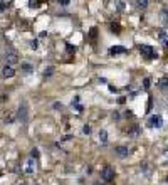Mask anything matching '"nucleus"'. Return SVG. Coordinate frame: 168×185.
<instances>
[{
    "mask_svg": "<svg viewBox=\"0 0 168 185\" xmlns=\"http://www.w3.org/2000/svg\"><path fill=\"white\" fill-rule=\"evenodd\" d=\"M30 47L32 49H37V41H30Z\"/></svg>",
    "mask_w": 168,
    "mask_h": 185,
    "instance_id": "obj_24",
    "label": "nucleus"
},
{
    "mask_svg": "<svg viewBox=\"0 0 168 185\" xmlns=\"http://www.w3.org/2000/svg\"><path fill=\"white\" fill-rule=\"evenodd\" d=\"M17 116H19V120H20L22 123L27 121V106H25V104H22V106L19 108V113H17Z\"/></svg>",
    "mask_w": 168,
    "mask_h": 185,
    "instance_id": "obj_7",
    "label": "nucleus"
},
{
    "mask_svg": "<svg viewBox=\"0 0 168 185\" xmlns=\"http://www.w3.org/2000/svg\"><path fill=\"white\" fill-rule=\"evenodd\" d=\"M146 5H148V0H136L138 9H146Z\"/></svg>",
    "mask_w": 168,
    "mask_h": 185,
    "instance_id": "obj_16",
    "label": "nucleus"
},
{
    "mask_svg": "<svg viewBox=\"0 0 168 185\" xmlns=\"http://www.w3.org/2000/svg\"><path fill=\"white\" fill-rule=\"evenodd\" d=\"M20 67H22V71H24L25 74H30V73H32V66H30L29 62H22V64H20Z\"/></svg>",
    "mask_w": 168,
    "mask_h": 185,
    "instance_id": "obj_12",
    "label": "nucleus"
},
{
    "mask_svg": "<svg viewBox=\"0 0 168 185\" xmlns=\"http://www.w3.org/2000/svg\"><path fill=\"white\" fill-rule=\"evenodd\" d=\"M162 20H163V22H168V7H165V9H163L162 10Z\"/></svg>",
    "mask_w": 168,
    "mask_h": 185,
    "instance_id": "obj_17",
    "label": "nucleus"
},
{
    "mask_svg": "<svg viewBox=\"0 0 168 185\" xmlns=\"http://www.w3.org/2000/svg\"><path fill=\"white\" fill-rule=\"evenodd\" d=\"M52 69H54V67H51V66H49L47 69L44 71V76H51V74H52Z\"/></svg>",
    "mask_w": 168,
    "mask_h": 185,
    "instance_id": "obj_22",
    "label": "nucleus"
},
{
    "mask_svg": "<svg viewBox=\"0 0 168 185\" xmlns=\"http://www.w3.org/2000/svg\"><path fill=\"white\" fill-rule=\"evenodd\" d=\"M101 177H103V180H104V182H111V180L114 179V170H113V167H109V165L103 167Z\"/></svg>",
    "mask_w": 168,
    "mask_h": 185,
    "instance_id": "obj_2",
    "label": "nucleus"
},
{
    "mask_svg": "<svg viewBox=\"0 0 168 185\" xmlns=\"http://www.w3.org/2000/svg\"><path fill=\"white\" fill-rule=\"evenodd\" d=\"M59 3H62V5H69V0H59Z\"/></svg>",
    "mask_w": 168,
    "mask_h": 185,
    "instance_id": "obj_26",
    "label": "nucleus"
},
{
    "mask_svg": "<svg viewBox=\"0 0 168 185\" xmlns=\"http://www.w3.org/2000/svg\"><path fill=\"white\" fill-rule=\"evenodd\" d=\"M150 86H151L150 77H145V79H143V89H150Z\"/></svg>",
    "mask_w": 168,
    "mask_h": 185,
    "instance_id": "obj_18",
    "label": "nucleus"
},
{
    "mask_svg": "<svg viewBox=\"0 0 168 185\" xmlns=\"http://www.w3.org/2000/svg\"><path fill=\"white\" fill-rule=\"evenodd\" d=\"M109 30H111V32H114V34H119V32H121V27H119V24H109Z\"/></svg>",
    "mask_w": 168,
    "mask_h": 185,
    "instance_id": "obj_13",
    "label": "nucleus"
},
{
    "mask_svg": "<svg viewBox=\"0 0 168 185\" xmlns=\"http://www.w3.org/2000/svg\"><path fill=\"white\" fill-rule=\"evenodd\" d=\"M116 9L119 10V12L124 9V0H116Z\"/></svg>",
    "mask_w": 168,
    "mask_h": 185,
    "instance_id": "obj_19",
    "label": "nucleus"
},
{
    "mask_svg": "<svg viewBox=\"0 0 168 185\" xmlns=\"http://www.w3.org/2000/svg\"><path fill=\"white\" fill-rule=\"evenodd\" d=\"M29 7H37V3H35V0H29Z\"/></svg>",
    "mask_w": 168,
    "mask_h": 185,
    "instance_id": "obj_25",
    "label": "nucleus"
},
{
    "mask_svg": "<svg viewBox=\"0 0 168 185\" xmlns=\"http://www.w3.org/2000/svg\"><path fill=\"white\" fill-rule=\"evenodd\" d=\"M83 133H84V135H89V133H91V126H89V124H84V126H83Z\"/></svg>",
    "mask_w": 168,
    "mask_h": 185,
    "instance_id": "obj_20",
    "label": "nucleus"
},
{
    "mask_svg": "<svg viewBox=\"0 0 168 185\" xmlns=\"http://www.w3.org/2000/svg\"><path fill=\"white\" fill-rule=\"evenodd\" d=\"M30 156H32V158H39V152H37V148H34V150L30 152Z\"/></svg>",
    "mask_w": 168,
    "mask_h": 185,
    "instance_id": "obj_21",
    "label": "nucleus"
},
{
    "mask_svg": "<svg viewBox=\"0 0 168 185\" xmlns=\"http://www.w3.org/2000/svg\"><path fill=\"white\" fill-rule=\"evenodd\" d=\"M20 185H24V183H20Z\"/></svg>",
    "mask_w": 168,
    "mask_h": 185,
    "instance_id": "obj_27",
    "label": "nucleus"
},
{
    "mask_svg": "<svg viewBox=\"0 0 168 185\" xmlns=\"http://www.w3.org/2000/svg\"><path fill=\"white\" fill-rule=\"evenodd\" d=\"M3 121H5V124L14 123V121H15V115H14V113H9V115L5 116V120H3Z\"/></svg>",
    "mask_w": 168,
    "mask_h": 185,
    "instance_id": "obj_15",
    "label": "nucleus"
},
{
    "mask_svg": "<svg viewBox=\"0 0 168 185\" xmlns=\"http://www.w3.org/2000/svg\"><path fill=\"white\" fill-rule=\"evenodd\" d=\"M148 126L150 128H162L163 126V118L160 115H153V116H150V120H148Z\"/></svg>",
    "mask_w": 168,
    "mask_h": 185,
    "instance_id": "obj_3",
    "label": "nucleus"
},
{
    "mask_svg": "<svg viewBox=\"0 0 168 185\" xmlns=\"http://www.w3.org/2000/svg\"><path fill=\"white\" fill-rule=\"evenodd\" d=\"M114 153H116L118 156H121V158H124V156L130 155V148L128 147H118L116 150H114Z\"/></svg>",
    "mask_w": 168,
    "mask_h": 185,
    "instance_id": "obj_8",
    "label": "nucleus"
},
{
    "mask_svg": "<svg viewBox=\"0 0 168 185\" xmlns=\"http://www.w3.org/2000/svg\"><path fill=\"white\" fill-rule=\"evenodd\" d=\"M54 108L57 111H61V109H62V104H61V103H54Z\"/></svg>",
    "mask_w": 168,
    "mask_h": 185,
    "instance_id": "obj_23",
    "label": "nucleus"
},
{
    "mask_svg": "<svg viewBox=\"0 0 168 185\" xmlns=\"http://www.w3.org/2000/svg\"><path fill=\"white\" fill-rule=\"evenodd\" d=\"M138 51H140V54L145 59H148V61H151V59L156 57V52H155V49H153L151 45H145V44L138 45Z\"/></svg>",
    "mask_w": 168,
    "mask_h": 185,
    "instance_id": "obj_1",
    "label": "nucleus"
},
{
    "mask_svg": "<svg viewBox=\"0 0 168 185\" xmlns=\"http://www.w3.org/2000/svg\"><path fill=\"white\" fill-rule=\"evenodd\" d=\"M34 163H35V162H34V158H32V156L25 162V172H27V173H32V172H34Z\"/></svg>",
    "mask_w": 168,
    "mask_h": 185,
    "instance_id": "obj_10",
    "label": "nucleus"
},
{
    "mask_svg": "<svg viewBox=\"0 0 168 185\" xmlns=\"http://www.w3.org/2000/svg\"><path fill=\"white\" fill-rule=\"evenodd\" d=\"M99 141H101L103 145L108 143V133H106V130H101V131H99Z\"/></svg>",
    "mask_w": 168,
    "mask_h": 185,
    "instance_id": "obj_11",
    "label": "nucleus"
},
{
    "mask_svg": "<svg viewBox=\"0 0 168 185\" xmlns=\"http://www.w3.org/2000/svg\"><path fill=\"white\" fill-rule=\"evenodd\" d=\"M158 88H160V89H163V91L168 89V77H163V79L160 81V83H158Z\"/></svg>",
    "mask_w": 168,
    "mask_h": 185,
    "instance_id": "obj_14",
    "label": "nucleus"
},
{
    "mask_svg": "<svg viewBox=\"0 0 168 185\" xmlns=\"http://www.w3.org/2000/svg\"><path fill=\"white\" fill-rule=\"evenodd\" d=\"M5 61L9 62V64H15V62H19V57H17V52L14 51L12 47H9L5 51Z\"/></svg>",
    "mask_w": 168,
    "mask_h": 185,
    "instance_id": "obj_4",
    "label": "nucleus"
},
{
    "mask_svg": "<svg viewBox=\"0 0 168 185\" xmlns=\"http://www.w3.org/2000/svg\"><path fill=\"white\" fill-rule=\"evenodd\" d=\"M124 52H126V47H123V45H113V47L109 49V54H111V56L124 54Z\"/></svg>",
    "mask_w": 168,
    "mask_h": 185,
    "instance_id": "obj_9",
    "label": "nucleus"
},
{
    "mask_svg": "<svg viewBox=\"0 0 168 185\" xmlns=\"http://www.w3.org/2000/svg\"><path fill=\"white\" fill-rule=\"evenodd\" d=\"M126 135L130 138H136L138 135H140V126H138V124H133L131 128H128V130H126Z\"/></svg>",
    "mask_w": 168,
    "mask_h": 185,
    "instance_id": "obj_6",
    "label": "nucleus"
},
{
    "mask_svg": "<svg viewBox=\"0 0 168 185\" xmlns=\"http://www.w3.org/2000/svg\"><path fill=\"white\" fill-rule=\"evenodd\" d=\"M2 74H3V77H14L15 76V71H14V67L10 64H5L2 69Z\"/></svg>",
    "mask_w": 168,
    "mask_h": 185,
    "instance_id": "obj_5",
    "label": "nucleus"
}]
</instances>
